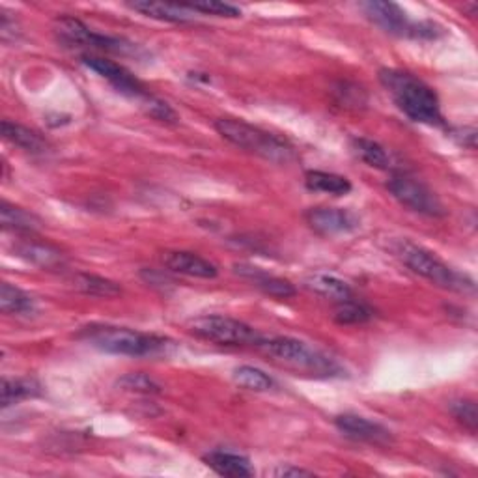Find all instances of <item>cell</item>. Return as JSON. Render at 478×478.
<instances>
[{
  "instance_id": "277c9868",
  "label": "cell",
  "mask_w": 478,
  "mask_h": 478,
  "mask_svg": "<svg viewBox=\"0 0 478 478\" xmlns=\"http://www.w3.org/2000/svg\"><path fill=\"white\" fill-rule=\"evenodd\" d=\"M79 338L92 344L98 350L113 355L149 357L166 350L168 340L116 325H90L79 333Z\"/></svg>"
},
{
  "instance_id": "7402d4cb",
  "label": "cell",
  "mask_w": 478,
  "mask_h": 478,
  "mask_svg": "<svg viewBox=\"0 0 478 478\" xmlns=\"http://www.w3.org/2000/svg\"><path fill=\"white\" fill-rule=\"evenodd\" d=\"M41 395V385L32 378H4L0 402L3 407H10L21 400L36 398Z\"/></svg>"
},
{
  "instance_id": "8992f818",
  "label": "cell",
  "mask_w": 478,
  "mask_h": 478,
  "mask_svg": "<svg viewBox=\"0 0 478 478\" xmlns=\"http://www.w3.org/2000/svg\"><path fill=\"white\" fill-rule=\"evenodd\" d=\"M361 10L372 21L374 25L385 32L400 36V38H415V39H436L443 34V29L431 21H411L407 13L395 3L387 0H371L363 3Z\"/></svg>"
},
{
  "instance_id": "603a6c76",
  "label": "cell",
  "mask_w": 478,
  "mask_h": 478,
  "mask_svg": "<svg viewBox=\"0 0 478 478\" xmlns=\"http://www.w3.org/2000/svg\"><path fill=\"white\" fill-rule=\"evenodd\" d=\"M0 223H3L4 230H13V232H36L41 228V221L38 217L23 208L13 206L10 202H3L0 206Z\"/></svg>"
},
{
  "instance_id": "83f0119b",
  "label": "cell",
  "mask_w": 478,
  "mask_h": 478,
  "mask_svg": "<svg viewBox=\"0 0 478 478\" xmlns=\"http://www.w3.org/2000/svg\"><path fill=\"white\" fill-rule=\"evenodd\" d=\"M118 387L127 393H139V395H161L163 387L154 378L148 374H125L118 380Z\"/></svg>"
},
{
  "instance_id": "7c38bea8",
  "label": "cell",
  "mask_w": 478,
  "mask_h": 478,
  "mask_svg": "<svg viewBox=\"0 0 478 478\" xmlns=\"http://www.w3.org/2000/svg\"><path fill=\"white\" fill-rule=\"evenodd\" d=\"M13 254L36 268L49 271H58L68 266L66 254L58 247L46 242H38V239H21V242L13 245Z\"/></svg>"
},
{
  "instance_id": "7a4b0ae2",
  "label": "cell",
  "mask_w": 478,
  "mask_h": 478,
  "mask_svg": "<svg viewBox=\"0 0 478 478\" xmlns=\"http://www.w3.org/2000/svg\"><path fill=\"white\" fill-rule=\"evenodd\" d=\"M215 129L230 144L271 163L288 165L297 159L295 148L286 139H280L275 133H269L266 129L256 127L245 120L219 118L215 120Z\"/></svg>"
},
{
  "instance_id": "e0dca14e",
  "label": "cell",
  "mask_w": 478,
  "mask_h": 478,
  "mask_svg": "<svg viewBox=\"0 0 478 478\" xmlns=\"http://www.w3.org/2000/svg\"><path fill=\"white\" fill-rule=\"evenodd\" d=\"M127 8L139 12L149 19L163 21V23H191L192 15L182 4H168V3H149V0H135V3H127Z\"/></svg>"
},
{
  "instance_id": "44dd1931",
  "label": "cell",
  "mask_w": 478,
  "mask_h": 478,
  "mask_svg": "<svg viewBox=\"0 0 478 478\" xmlns=\"http://www.w3.org/2000/svg\"><path fill=\"white\" fill-rule=\"evenodd\" d=\"M0 311L13 316H29L36 311V303L27 292L10 285V282H3V286H0Z\"/></svg>"
},
{
  "instance_id": "9c48e42d",
  "label": "cell",
  "mask_w": 478,
  "mask_h": 478,
  "mask_svg": "<svg viewBox=\"0 0 478 478\" xmlns=\"http://www.w3.org/2000/svg\"><path fill=\"white\" fill-rule=\"evenodd\" d=\"M55 32L56 36L73 47H89V49H98V51H107V53H120L127 55L133 51L132 43H127L120 38L105 36L99 32H94L92 29L86 27L82 21L75 17H58L55 21Z\"/></svg>"
},
{
  "instance_id": "3957f363",
  "label": "cell",
  "mask_w": 478,
  "mask_h": 478,
  "mask_svg": "<svg viewBox=\"0 0 478 478\" xmlns=\"http://www.w3.org/2000/svg\"><path fill=\"white\" fill-rule=\"evenodd\" d=\"M258 347L277 364L286 366L295 372H305L320 378H333L342 372L340 364L335 359L321 354L307 342L292 337L262 338Z\"/></svg>"
},
{
  "instance_id": "d6986e66",
  "label": "cell",
  "mask_w": 478,
  "mask_h": 478,
  "mask_svg": "<svg viewBox=\"0 0 478 478\" xmlns=\"http://www.w3.org/2000/svg\"><path fill=\"white\" fill-rule=\"evenodd\" d=\"M305 286L325 297V299H333L337 303L346 301V299H352V288L347 282H344L342 278L329 275V273H314L311 277L305 278Z\"/></svg>"
},
{
  "instance_id": "d6a6232c",
  "label": "cell",
  "mask_w": 478,
  "mask_h": 478,
  "mask_svg": "<svg viewBox=\"0 0 478 478\" xmlns=\"http://www.w3.org/2000/svg\"><path fill=\"white\" fill-rule=\"evenodd\" d=\"M312 471L307 469H301V467H294V465H280L273 471V476L278 478H288V476H312Z\"/></svg>"
},
{
  "instance_id": "8fae6325",
  "label": "cell",
  "mask_w": 478,
  "mask_h": 478,
  "mask_svg": "<svg viewBox=\"0 0 478 478\" xmlns=\"http://www.w3.org/2000/svg\"><path fill=\"white\" fill-rule=\"evenodd\" d=\"M305 221L320 235L350 234L359 228V217L344 208H311Z\"/></svg>"
},
{
  "instance_id": "9a60e30c",
  "label": "cell",
  "mask_w": 478,
  "mask_h": 478,
  "mask_svg": "<svg viewBox=\"0 0 478 478\" xmlns=\"http://www.w3.org/2000/svg\"><path fill=\"white\" fill-rule=\"evenodd\" d=\"M234 271L239 277L251 280L258 290H262L269 297L288 299V297H294L297 294L295 286L292 285L290 280L269 275V273L262 271L260 268H254V266H249V264H235Z\"/></svg>"
},
{
  "instance_id": "d4e9b609",
  "label": "cell",
  "mask_w": 478,
  "mask_h": 478,
  "mask_svg": "<svg viewBox=\"0 0 478 478\" xmlns=\"http://www.w3.org/2000/svg\"><path fill=\"white\" fill-rule=\"evenodd\" d=\"M72 286L86 295L94 297H116L122 294V288L116 282L98 277V275H89V273H75L72 277Z\"/></svg>"
},
{
  "instance_id": "6da1fadb",
  "label": "cell",
  "mask_w": 478,
  "mask_h": 478,
  "mask_svg": "<svg viewBox=\"0 0 478 478\" xmlns=\"http://www.w3.org/2000/svg\"><path fill=\"white\" fill-rule=\"evenodd\" d=\"M380 82L409 120L433 127L447 125L436 90L417 75L385 68L380 72Z\"/></svg>"
},
{
  "instance_id": "2e32d148",
  "label": "cell",
  "mask_w": 478,
  "mask_h": 478,
  "mask_svg": "<svg viewBox=\"0 0 478 478\" xmlns=\"http://www.w3.org/2000/svg\"><path fill=\"white\" fill-rule=\"evenodd\" d=\"M204 462L209 469H213L217 474H221V476L247 478L254 474V469L247 456L228 452V450H211L209 454L204 456Z\"/></svg>"
},
{
  "instance_id": "cb8c5ba5",
  "label": "cell",
  "mask_w": 478,
  "mask_h": 478,
  "mask_svg": "<svg viewBox=\"0 0 478 478\" xmlns=\"http://www.w3.org/2000/svg\"><path fill=\"white\" fill-rule=\"evenodd\" d=\"M352 149L354 154L366 163L368 166L378 168V170H388L393 161H390L388 151L376 141L366 139V137H357L352 141Z\"/></svg>"
},
{
  "instance_id": "ac0fdd59",
  "label": "cell",
  "mask_w": 478,
  "mask_h": 478,
  "mask_svg": "<svg viewBox=\"0 0 478 478\" xmlns=\"http://www.w3.org/2000/svg\"><path fill=\"white\" fill-rule=\"evenodd\" d=\"M0 129H3V137L8 142H12L13 146H17L21 149L29 151V154H46V151L49 149V142L30 127L4 120L3 125H0Z\"/></svg>"
},
{
  "instance_id": "52a82bcc",
  "label": "cell",
  "mask_w": 478,
  "mask_h": 478,
  "mask_svg": "<svg viewBox=\"0 0 478 478\" xmlns=\"http://www.w3.org/2000/svg\"><path fill=\"white\" fill-rule=\"evenodd\" d=\"M189 331L202 340L221 346H258L264 337L249 323L235 318L209 314L189 321Z\"/></svg>"
},
{
  "instance_id": "5bb4252c",
  "label": "cell",
  "mask_w": 478,
  "mask_h": 478,
  "mask_svg": "<svg viewBox=\"0 0 478 478\" xmlns=\"http://www.w3.org/2000/svg\"><path fill=\"white\" fill-rule=\"evenodd\" d=\"M161 262L172 273H180L187 277L197 278H215L219 275V269L209 260L189 252V251H166L161 256Z\"/></svg>"
},
{
  "instance_id": "4dcf8cb0",
  "label": "cell",
  "mask_w": 478,
  "mask_h": 478,
  "mask_svg": "<svg viewBox=\"0 0 478 478\" xmlns=\"http://www.w3.org/2000/svg\"><path fill=\"white\" fill-rule=\"evenodd\" d=\"M187 10L201 12L206 15H217V17H239L242 10L237 6L226 4V3H192V4H184Z\"/></svg>"
},
{
  "instance_id": "4316f807",
  "label": "cell",
  "mask_w": 478,
  "mask_h": 478,
  "mask_svg": "<svg viewBox=\"0 0 478 478\" xmlns=\"http://www.w3.org/2000/svg\"><path fill=\"white\" fill-rule=\"evenodd\" d=\"M234 381L247 390H254V393H268L273 388L275 381L256 366H239L234 371Z\"/></svg>"
},
{
  "instance_id": "ffe728a7",
  "label": "cell",
  "mask_w": 478,
  "mask_h": 478,
  "mask_svg": "<svg viewBox=\"0 0 478 478\" xmlns=\"http://www.w3.org/2000/svg\"><path fill=\"white\" fill-rule=\"evenodd\" d=\"M305 185L312 192H325L335 194V197H344L352 191V182L340 176V174L323 172V170H309L305 174Z\"/></svg>"
},
{
  "instance_id": "4fadbf2b",
  "label": "cell",
  "mask_w": 478,
  "mask_h": 478,
  "mask_svg": "<svg viewBox=\"0 0 478 478\" xmlns=\"http://www.w3.org/2000/svg\"><path fill=\"white\" fill-rule=\"evenodd\" d=\"M335 424L346 438L355 441L372 445H388L393 441V436H390V431L385 426L368 421L361 415H354V413H344V415L335 417Z\"/></svg>"
},
{
  "instance_id": "f1b7e54d",
  "label": "cell",
  "mask_w": 478,
  "mask_h": 478,
  "mask_svg": "<svg viewBox=\"0 0 478 478\" xmlns=\"http://www.w3.org/2000/svg\"><path fill=\"white\" fill-rule=\"evenodd\" d=\"M335 98L338 101V105L346 107V108H359L366 105V94L361 89V86L354 84V82H347L342 81L335 86Z\"/></svg>"
},
{
  "instance_id": "5b68a950",
  "label": "cell",
  "mask_w": 478,
  "mask_h": 478,
  "mask_svg": "<svg viewBox=\"0 0 478 478\" xmlns=\"http://www.w3.org/2000/svg\"><path fill=\"white\" fill-rule=\"evenodd\" d=\"M397 254L413 273L430 280L431 285L450 292H474V282L467 275L452 269L440 256L430 252L424 247L409 242H400L397 245Z\"/></svg>"
},
{
  "instance_id": "f546056e",
  "label": "cell",
  "mask_w": 478,
  "mask_h": 478,
  "mask_svg": "<svg viewBox=\"0 0 478 478\" xmlns=\"http://www.w3.org/2000/svg\"><path fill=\"white\" fill-rule=\"evenodd\" d=\"M450 411L454 419L464 428H467L471 433H476V424H478V413H476V404L474 400H456L450 404Z\"/></svg>"
},
{
  "instance_id": "484cf974",
  "label": "cell",
  "mask_w": 478,
  "mask_h": 478,
  "mask_svg": "<svg viewBox=\"0 0 478 478\" xmlns=\"http://www.w3.org/2000/svg\"><path fill=\"white\" fill-rule=\"evenodd\" d=\"M372 318H374V311L368 307L366 303L354 301V299L340 301L333 314V320L338 325H361V323L371 321Z\"/></svg>"
},
{
  "instance_id": "1f68e13d",
  "label": "cell",
  "mask_w": 478,
  "mask_h": 478,
  "mask_svg": "<svg viewBox=\"0 0 478 478\" xmlns=\"http://www.w3.org/2000/svg\"><path fill=\"white\" fill-rule=\"evenodd\" d=\"M452 137L458 139V142H460L464 148L474 149V146H476V129H474V127H464V129H458V132L452 133Z\"/></svg>"
},
{
  "instance_id": "30bf717a",
  "label": "cell",
  "mask_w": 478,
  "mask_h": 478,
  "mask_svg": "<svg viewBox=\"0 0 478 478\" xmlns=\"http://www.w3.org/2000/svg\"><path fill=\"white\" fill-rule=\"evenodd\" d=\"M81 60L86 68H90L92 72H96L98 75H101L103 79L111 82L120 94L133 98V99H141L142 103H148L151 99V94H148L142 82L135 75H132V72H127L124 66L116 64L115 60H108V58H103L92 53H84Z\"/></svg>"
},
{
  "instance_id": "ba28073f",
  "label": "cell",
  "mask_w": 478,
  "mask_h": 478,
  "mask_svg": "<svg viewBox=\"0 0 478 478\" xmlns=\"http://www.w3.org/2000/svg\"><path fill=\"white\" fill-rule=\"evenodd\" d=\"M387 189L390 194L407 209L426 215V217H445L447 209L440 197L421 180L409 176V174H393Z\"/></svg>"
}]
</instances>
